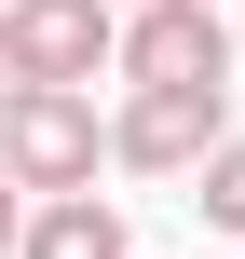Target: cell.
Listing matches in <instances>:
<instances>
[{"label":"cell","instance_id":"cell-4","mask_svg":"<svg viewBox=\"0 0 245 259\" xmlns=\"http://www.w3.org/2000/svg\"><path fill=\"white\" fill-rule=\"evenodd\" d=\"M14 41H27V68H41V96L123 82V14H109V0H14Z\"/></svg>","mask_w":245,"mask_h":259},{"label":"cell","instance_id":"cell-6","mask_svg":"<svg viewBox=\"0 0 245 259\" xmlns=\"http://www.w3.org/2000/svg\"><path fill=\"white\" fill-rule=\"evenodd\" d=\"M191 205H205L218 232H245V137H232V150H218V164H205V178H191Z\"/></svg>","mask_w":245,"mask_h":259},{"label":"cell","instance_id":"cell-1","mask_svg":"<svg viewBox=\"0 0 245 259\" xmlns=\"http://www.w3.org/2000/svg\"><path fill=\"white\" fill-rule=\"evenodd\" d=\"M123 96H232V27H218V0H150V14H123Z\"/></svg>","mask_w":245,"mask_h":259},{"label":"cell","instance_id":"cell-8","mask_svg":"<svg viewBox=\"0 0 245 259\" xmlns=\"http://www.w3.org/2000/svg\"><path fill=\"white\" fill-rule=\"evenodd\" d=\"M27 219H41V205H27V191H14V178H0V259L27 246Z\"/></svg>","mask_w":245,"mask_h":259},{"label":"cell","instance_id":"cell-9","mask_svg":"<svg viewBox=\"0 0 245 259\" xmlns=\"http://www.w3.org/2000/svg\"><path fill=\"white\" fill-rule=\"evenodd\" d=\"M109 14H150V0H109Z\"/></svg>","mask_w":245,"mask_h":259},{"label":"cell","instance_id":"cell-7","mask_svg":"<svg viewBox=\"0 0 245 259\" xmlns=\"http://www.w3.org/2000/svg\"><path fill=\"white\" fill-rule=\"evenodd\" d=\"M27 96H41V68H27V41H14V0H0V123H14Z\"/></svg>","mask_w":245,"mask_h":259},{"label":"cell","instance_id":"cell-5","mask_svg":"<svg viewBox=\"0 0 245 259\" xmlns=\"http://www.w3.org/2000/svg\"><path fill=\"white\" fill-rule=\"evenodd\" d=\"M14 259H136V232H123V205L109 191H68V205H41L27 219V246Z\"/></svg>","mask_w":245,"mask_h":259},{"label":"cell","instance_id":"cell-3","mask_svg":"<svg viewBox=\"0 0 245 259\" xmlns=\"http://www.w3.org/2000/svg\"><path fill=\"white\" fill-rule=\"evenodd\" d=\"M232 150V96H123L109 109V164L123 178H205Z\"/></svg>","mask_w":245,"mask_h":259},{"label":"cell","instance_id":"cell-2","mask_svg":"<svg viewBox=\"0 0 245 259\" xmlns=\"http://www.w3.org/2000/svg\"><path fill=\"white\" fill-rule=\"evenodd\" d=\"M95 164H109V123H95V96H27V109L0 123V178H14L27 205H68V191H95Z\"/></svg>","mask_w":245,"mask_h":259}]
</instances>
